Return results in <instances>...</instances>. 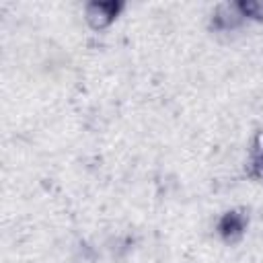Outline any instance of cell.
I'll return each mask as SVG.
<instances>
[{
    "mask_svg": "<svg viewBox=\"0 0 263 263\" xmlns=\"http://www.w3.org/2000/svg\"><path fill=\"white\" fill-rule=\"evenodd\" d=\"M251 168H253V175L255 177H263V134L259 136V144L253 148Z\"/></svg>",
    "mask_w": 263,
    "mask_h": 263,
    "instance_id": "cell-3",
    "label": "cell"
},
{
    "mask_svg": "<svg viewBox=\"0 0 263 263\" xmlns=\"http://www.w3.org/2000/svg\"><path fill=\"white\" fill-rule=\"evenodd\" d=\"M117 10L119 4L115 2H99V4L95 2L88 6V21L92 23V27H105L115 18Z\"/></svg>",
    "mask_w": 263,
    "mask_h": 263,
    "instance_id": "cell-1",
    "label": "cell"
},
{
    "mask_svg": "<svg viewBox=\"0 0 263 263\" xmlns=\"http://www.w3.org/2000/svg\"><path fill=\"white\" fill-rule=\"evenodd\" d=\"M245 226H247V220H245L242 214H238V212H228V214L222 216L218 228H220V234H222L226 240H234V238H238V236L245 232Z\"/></svg>",
    "mask_w": 263,
    "mask_h": 263,
    "instance_id": "cell-2",
    "label": "cell"
}]
</instances>
